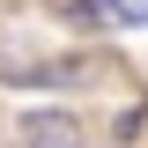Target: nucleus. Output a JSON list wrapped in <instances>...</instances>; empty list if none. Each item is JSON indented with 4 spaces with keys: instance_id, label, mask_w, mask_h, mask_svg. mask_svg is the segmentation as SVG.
<instances>
[{
    "instance_id": "obj_1",
    "label": "nucleus",
    "mask_w": 148,
    "mask_h": 148,
    "mask_svg": "<svg viewBox=\"0 0 148 148\" xmlns=\"http://www.w3.org/2000/svg\"><path fill=\"white\" fill-rule=\"evenodd\" d=\"M96 15H111V22H148V0H89Z\"/></svg>"
}]
</instances>
